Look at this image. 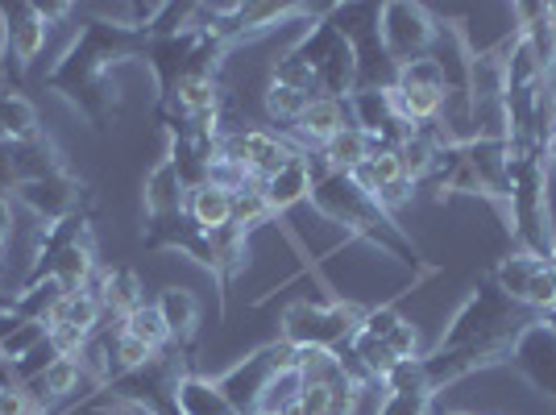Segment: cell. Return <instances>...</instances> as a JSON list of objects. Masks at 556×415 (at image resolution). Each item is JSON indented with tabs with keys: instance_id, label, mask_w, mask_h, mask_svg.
<instances>
[{
	"instance_id": "obj_1",
	"label": "cell",
	"mask_w": 556,
	"mask_h": 415,
	"mask_svg": "<svg viewBox=\"0 0 556 415\" xmlns=\"http://www.w3.org/2000/svg\"><path fill=\"white\" fill-rule=\"evenodd\" d=\"M307 204L316 208L325 221L341 225L349 237H362L382 257L403 262L416 275H432V266L424 262V254L416 250V241L403 232V225L374 196H366V191H357V187L349 184V175H328V179H320V184L312 187V200Z\"/></svg>"
},
{
	"instance_id": "obj_2",
	"label": "cell",
	"mask_w": 556,
	"mask_h": 415,
	"mask_svg": "<svg viewBox=\"0 0 556 415\" xmlns=\"http://www.w3.org/2000/svg\"><path fill=\"white\" fill-rule=\"evenodd\" d=\"M510 146V196H507V229L515 232L519 250L548 257L556 246L553 204H548V154L532 141H507Z\"/></svg>"
},
{
	"instance_id": "obj_3",
	"label": "cell",
	"mask_w": 556,
	"mask_h": 415,
	"mask_svg": "<svg viewBox=\"0 0 556 415\" xmlns=\"http://www.w3.org/2000/svg\"><path fill=\"white\" fill-rule=\"evenodd\" d=\"M540 316L519 307L494 278H478V287L465 295V303L453 312V320L444 328V337L437 349H465V345H503L510 349L515 337L535 324Z\"/></svg>"
},
{
	"instance_id": "obj_4",
	"label": "cell",
	"mask_w": 556,
	"mask_h": 415,
	"mask_svg": "<svg viewBox=\"0 0 556 415\" xmlns=\"http://www.w3.org/2000/svg\"><path fill=\"white\" fill-rule=\"evenodd\" d=\"M295 54L316 75V92L332 100H349L357 92V50L345 34L332 25V17H316L295 42Z\"/></svg>"
},
{
	"instance_id": "obj_5",
	"label": "cell",
	"mask_w": 556,
	"mask_h": 415,
	"mask_svg": "<svg viewBox=\"0 0 556 415\" xmlns=\"http://www.w3.org/2000/svg\"><path fill=\"white\" fill-rule=\"evenodd\" d=\"M362 316H366V307L353 300H325V303L300 300L282 312L278 337L291 341V345H312V349H332V353H341V349L353 341V332L362 328Z\"/></svg>"
},
{
	"instance_id": "obj_6",
	"label": "cell",
	"mask_w": 556,
	"mask_h": 415,
	"mask_svg": "<svg viewBox=\"0 0 556 415\" xmlns=\"http://www.w3.org/2000/svg\"><path fill=\"white\" fill-rule=\"evenodd\" d=\"M278 374H295V345L282 341V337L254 349V353H245V362L225 369L216 378V387L237 407V415H257V403H262V394H266V387L275 382Z\"/></svg>"
},
{
	"instance_id": "obj_7",
	"label": "cell",
	"mask_w": 556,
	"mask_h": 415,
	"mask_svg": "<svg viewBox=\"0 0 556 415\" xmlns=\"http://www.w3.org/2000/svg\"><path fill=\"white\" fill-rule=\"evenodd\" d=\"M437 34H441V22L424 4H403V0L378 4V42L394 67L428 59L437 47Z\"/></svg>"
},
{
	"instance_id": "obj_8",
	"label": "cell",
	"mask_w": 556,
	"mask_h": 415,
	"mask_svg": "<svg viewBox=\"0 0 556 415\" xmlns=\"http://www.w3.org/2000/svg\"><path fill=\"white\" fill-rule=\"evenodd\" d=\"M490 278H494V282H498V287H503L519 307L535 312L540 320H548V316L556 312V266H553V257H535V254L515 250V254L498 257V266L490 271Z\"/></svg>"
},
{
	"instance_id": "obj_9",
	"label": "cell",
	"mask_w": 556,
	"mask_h": 415,
	"mask_svg": "<svg viewBox=\"0 0 556 415\" xmlns=\"http://www.w3.org/2000/svg\"><path fill=\"white\" fill-rule=\"evenodd\" d=\"M510 366L519 369L548 403H556V324L553 320L528 324L515 337V345H510Z\"/></svg>"
},
{
	"instance_id": "obj_10",
	"label": "cell",
	"mask_w": 556,
	"mask_h": 415,
	"mask_svg": "<svg viewBox=\"0 0 556 415\" xmlns=\"http://www.w3.org/2000/svg\"><path fill=\"white\" fill-rule=\"evenodd\" d=\"M13 196H17V204H25L34 212L38 225H59V221H67V216L79 212V204H84V184L71 171H54L47 179H34V184L17 187Z\"/></svg>"
},
{
	"instance_id": "obj_11",
	"label": "cell",
	"mask_w": 556,
	"mask_h": 415,
	"mask_svg": "<svg viewBox=\"0 0 556 415\" xmlns=\"http://www.w3.org/2000/svg\"><path fill=\"white\" fill-rule=\"evenodd\" d=\"M0 17H4V47H0V59H4V67L13 71H25L42 50H47V34L50 25L47 17L38 13V4H4L0 9Z\"/></svg>"
},
{
	"instance_id": "obj_12",
	"label": "cell",
	"mask_w": 556,
	"mask_h": 415,
	"mask_svg": "<svg viewBox=\"0 0 556 415\" xmlns=\"http://www.w3.org/2000/svg\"><path fill=\"white\" fill-rule=\"evenodd\" d=\"M353 125L349 116V100H332V96H316L307 104V113L295 121V138H300L303 150H320L328 138H337L341 129Z\"/></svg>"
},
{
	"instance_id": "obj_13",
	"label": "cell",
	"mask_w": 556,
	"mask_h": 415,
	"mask_svg": "<svg viewBox=\"0 0 556 415\" xmlns=\"http://www.w3.org/2000/svg\"><path fill=\"white\" fill-rule=\"evenodd\" d=\"M166 109L184 116H204V113H225V88L216 79V71H191L175 84L170 100H163Z\"/></svg>"
},
{
	"instance_id": "obj_14",
	"label": "cell",
	"mask_w": 556,
	"mask_h": 415,
	"mask_svg": "<svg viewBox=\"0 0 556 415\" xmlns=\"http://www.w3.org/2000/svg\"><path fill=\"white\" fill-rule=\"evenodd\" d=\"M141 200H146V216H150V221H170V216L184 212L187 187H184V179H179V171H175L166 159L146 175Z\"/></svg>"
},
{
	"instance_id": "obj_15",
	"label": "cell",
	"mask_w": 556,
	"mask_h": 415,
	"mask_svg": "<svg viewBox=\"0 0 556 415\" xmlns=\"http://www.w3.org/2000/svg\"><path fill=\"white\" fill-rule=\"evenodd\" d=\"M184 216L200 232L229 229V221H232V191H225V187H216V184L191 187V191H187V200H184Z\"/></svg>"
},
{
	"instance_id": "obj_16",
	"label": "cell",
	"mask_w": 556,
	"mask_h": 415,
	"mask_svg": "<svg viewBox=\"0 0 556 415\" xmlns=\"http://www.w3.org/2000/svg\"><path fill=\"white\" fill-rule=\"evenodd\" d=\"M262 191H266V200L275 208V216H287V212H295L300 204H307V200H312V175H307L303 150L278 171L275 179H266Z\"/></svg>"
},
{
	"instance_id": "obj_17",
	"label": "cell",
	"mask_w": 556,
	"mask_h": 415,
	"mask_svg": "<svg viewBox=\"0 0 556 415\" xmlns=\"http://www.w3.org/2000/svg\"><path fill=\"white\" fill-rule=\"evenodd\" d=\"M175 403H179V415H237V407L216 387V378H204L195 369H187L184 378H179Z\"/></svg>"
},
{
	"instance_id": "obj_18",
	"label": "cell",
	"mask_w": 556,
	"mask_h": 415,
	"mask_svg": "<svg viewBox=\"0 0 556 415\" xmlns=\"http://www.w3.org/2000/svg\"><path fill=\"white\" fill-rule=\"evenodd\" d=\"M159 312H163L166 328H170L175 349H187L195 341V328H200V300H195V291L166 287L163 295H159Z\"/></svg>"
},
{
	"instance_id": "obj_19",
	"label": "cell",
	"mask_w": 556,
	"mask_h": 415,
	"mask_svg": "<svg viewBox=\"0 0 556 415\" xmlns=\"http://www.w3.org/2000/svg\"><path fill=\"white\" fill-rule=\"evenodd\" d=\"M63 295H67V287H63L54 275L25 278V287L13 295V303H9V312H13V316H22V320L47 324V316L54 312V303L63 300Z\"/></svg>"
},
{
	"instance_id": "obj_20",
	"label": "cell",
	"mask_w": 556,
	"mask_h": 415,
	"mask_svg": "<svg viewBox=\"0 0 556 415\" xmlns=\"http://www.w3.org/2000/svg\"><path fill=\"white\" fill-rule=\"evenodd\" d=\"M104 320V303L88 295V291H67L63 300L54 303V312L47 316V328H75V332H84V337H96V328Z\"/></svg>"
},
{
	"instance_id": "obj_21",
	"label": "cell",
	"mask_w": 556,
	"mask_h": 415,
	"mask_svg": "<svg viewBox=\"0 0 556 415\" xmlns=\"http://www.w3.org/2000/svg\"><path fill=\"white\" fill-rule=\"evenodd\" d=\"M84 378H88V374H84V362H79V357H54V366H50L42 378H34L25 391L34 394L42 407H50V403H59V399H67V394L79 391Z\"/></svg>"
},
{
	"instance_id": "obj_22",
	"label": "cell",
	"mask_w": 556,
	"mask_h": 415,
	"mask_svg": "<svg viewBox=\"0 0 556 415\" xmlns=\"http://www.w3.org/2000/svg\"><path fill=\"white\" fill-rule=\"evenodd\" d=\"M320 154H325V162L332 166V175H349L353 166H362V162L374 154V138L362 134L357 125H349V129H341L337 138H328L325 146H320Z\"/></svg>"
},
{
	"instance_id": "obj_23",
	"label": "cell",
	"mask_w": 556,
	"mask_h": 415,
	"mask_svg": "<svg viewBox=\"0 0 556 415\" xmlns=\"http://www.w3.org/2000/svg\"><path fill=\"white\" fill-rule=\"evenodd\" d=\"M104 316H116V320H125L134 307L146 303V291H141V278L129 271V266H116L109 271V282H104Z\"/></svg>"
},
{
	"instance_id": "obj_24",
	"label": "cell",
	"mask_w": 556,
	"mask_h": 415,
	"mask_svg": "<svg viewBox=\"0 0 556 415\" xmlns=\"http://www.w3.org/2000/svg\"><path fill=\"white\" fill-rule=\"evenodd\" d=\"M275 221V208H270V200H266V191H262V184H250L241 187V191H232V229H241L245 237L250 232H257L262 225H270Z\"/></svg>"
},
{
	"instance_id": "obj_25",
	"label": "cell",
	"mask_w": 556,
	"mask_h": 415,
	"mask_svg": "<svg viewBox=\"0 0 556 415\" xmlns=\"http://www.w3.org/2000/svg\"><path fill=\"white\" fill-rule=\"evenodd\" d=\"M121 328H125L134 341L150 345L154 353H163V349L175 345V341H170V328H166V320H163V312H159V303H141V307H134Z\"/></svg>"
},
{
	"instance_id": "obj_26",
	"label": "cell",
	"mask_w": 556,
	"mask_h": 415,
	"mask_svg": "<svg viewBox=\"0 0 556 415\" xmlns=\"http://www.w3.org/2000/svg\"><path fill=\"white\" fill-rule=\"evenodd\" d=\"M312 100H316L312 92H295V88H282V84H266V92H262L266 116L278 121V125H291V129H295V121L307 113Z\"/></svg>"
},
{
	"instance_id": "obj_27",
	"label": "cell",
	"mask_w": 556,
	"mask_h": 415,
	"mask_svg": "<svg viewBox=\"0 0 556 415\" xmlns=\"http://www.w3.org/2000/svg\"><path fill=\"white\" fill-rule=\"evenodd\" d=\"M270 84H282V88H295V92L320 96L316 92V75H312V67H307L291 47L282 50L275 63H270Z\"/></svg>"
},
{
	"instance_id": "obj_28",
	"label": "cell",
	"mask_w": 556,
	"mask_h": 415,
	"mask_svg": "<svg viewBox=\"0 0 556 415\" xmlns=\"http://www.w3.org/2000/svg\"><path fill=\"white\" fill-rule=\"evenodd\" d=\"M432 403H437V394L432 391L382 394V403H378V412L374 415H432Z\"/></svg>"
},
{
	"instance_id": "obj_29",
	"label": "cell",
	"mask_w": 556,
	"mask_h": 415,
	"mask_svg": "<svg viewBox=\"0 0 556 415\" xmlns=\"http://www.w3.org/2000/svg\"><path fill=\"white\" fill-rule=\"evenodd\" d=\"M548 171L556 175V141H548Z\"/></svg>"
},
{
	"instance_id": "obj_30",
	"label": "cell",
	"mask_w": 556,
	"mask_h": 415,
	"mask_svg": "<svg viewBox=\"0 0 556 415\" xmlns=\"http://www.w3.org/2000/svg\"><path fill=\"white\" fill-rule=\"evenodd\" d=\"M0 262H4V237H0Z\"/></svg>"
},
{
	"instance_id": "obj_31",
	"label": "cell",
	"mask_w": 556,
	"mask_h": 415,
	"mask_svg": "<svg viewBox=\"0 0 556 415\" xmlns=\"http://www.w3.org/2000/svg\"><path fill=\"white\" fill-rule=\"evenodd\" d=\"M448 415H478V412H448Z\"/></svg>"
},
{
	"instance_id": "obj_32",
	"label": "cell",
	"mask_w": 556,
	"mask_h": 415,
	"mask_svg": "<svg viewBox=\"0 0 556 415\" xmlns=\"http://www.w3.org/2000/svg\"><path fill=\"white\" fill-rule=\"evenodd\" d=\"M548 257H553V266H556V246H553V254H548Z\"/></svg>"
},
{
	"instance_id": "obj_33",
	"label": "cell",
	"mask_w": 556,
	"mask_h": 415,
	"mask_svg": "<svg viewBox=\"0 0 556 415\" xmlns=\"http://www.w3.org/2000/svg\"><path fill=\"white\" fill-rule=\"evenodd\" d=\"M548 320H553V324H556V312H553V316H548Z\"/></svg>"
}]
</instances>
